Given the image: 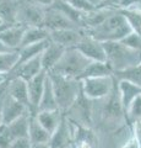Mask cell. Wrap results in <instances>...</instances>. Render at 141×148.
<instances>
[{
  "mask_svg": "<svg viewBox=\"0 0 141 148\" xmlns=\"http://www.w3.org/2000/svg\"><path fill=\"white\" fill-rule=\"evenodd\" d=\"M82 31L85 34L94 37L96 40L101 41V42H113V41H121L130 32H133V29L130 27L124 15L118 9L113 15L106 18L102 24L88 30L82 29Z\"/></svg>",
  "mask_w": 141,
  "mask_h": 148,
  "instance_id": "cell-1",
  "label": "cell"
},
{
  "mask_svg": "<svg viewBox=\"0 0 141 148\" xmlns=\"http://www.w3.org/2000/svg\"><path fill=\"white\" fill-rule=\"evenodd\" d=\"M48 75L52 80L59 109L63 112H66L82 91L81 80L74 77L63 75L54 72H48Z\"/></svg>",
  "mask_w": 141,
  "mask_h": 148,
  "instance_id": "cell-2",
  "label": "cell"
},
{
  "mask_svg": "<svg viewBox=\"0 0 141 148\" xmlns=\"http://www.w3.org/2000/svg\"><path fill=\"white\" fill-rule=\"evenodd\" d=\"M106 49V62L115 72L141 64V52L125 46L120 41L103 42Z\"/></svg>",
  "mask_w": 141,
  "mask_h": 148,
  "instance_id": "cell-3",
  "label": "cell"
},
{
  "mask_svg": "<svg viewBox=\"0 0 141 148\" xmlns=\"http://www.w3.org/2000/svg\"><path fill=\"white\" fill-rule=\"evenodd\" d=\"M91 62L92 61H90L76 47H70L65 49L60 61L57 63V66L51 72L67 77H74L79 79L80 75L84 73V71L87 68Z\"/></svg>",
  "mask_w": 141,
  "mask_h": 148,
  "instance_id": "cell-4",
  "label": "cell"
},
{
  "mask_svg": "<svg viewBox=\"0 0 141 148\" xmlns=\"http://www.w3.org/2000/svg\"><path fill=\"white\" fill-rule=\"evenodd\" d=\"M114 75L86 78L81 80L82 92L91 100H101L111 94L115 86Z\"/></svg>",
  "mask_w": 141,
  "mask_h": 148,
  "instance_id": "cell-5",
  "label": "cell"
},
{
  "mask_svg": "<svg viewBox=\"0 0 141 148\" xmlns=\"http://www.w3.org/2000/svg\"><path fill=\"white\" fill-rule=\"evenodd\" d=\"M92 100L88 99L82 91L79 95V98L71 105V108L66 111L65 116L71 120L72 122H76L81 126L88 127L92 123Z\"/></svg>",
  "mask_w": 141,
  "mask_h": 148,
  "instance_id": "cell-6",
  "label": "cell"
},
{
  "mask_svg": "<svg viewBox=\"0 0 141 148\" xmlns=\"http://www.w3.org/2000/svg\"><path fill=\"white\" fill-rule=\"evenodd\" d=\"M45 8L38 5L31 0H21L17 15V24L25 27L42 26L44 20Z\"/></svg>",
  "mask_w": 141,
  "mask_h": 148,
  "instance_id": "cell-7",
  "label": "cell"
},
{
  "mask_svg": "<svg viewBox=\"0 0 141 148\" xmlns=\"http://www.w3.org/2000/svg\"><path fill=\"white\" fill-rule=\"evenodd\" d=\"M84 32V31H82ZM75 47L80 51L84 56H86L90 61H98V62H106V49L104 45L101 41L96 40L94 37L90 36L87 34H82V37L77 42Z\"/></svg>",
  "mask_w": 141,
  "mask_h": 148,
  "instance_id": "cell-8",
  "label": "cell"
},
{
  "mask_svg": "<svg viewBox=\"0 0 141 148\" xmlns=\"http://www.w3.org/2000/svg\"><path fill=\"white\" fill-rule=\"evenodd\" d=\"M47 75L48 72L43 71L38 75H36L33 79L27 82L28 83V110L31 115H37L38 112V106L44 91Z\"/></svg>",
  "mask_w": 141,
  "mask_h": 148,
  "instance_id": "cell-9",
  "label": "cell"
},
{
  "mask_svg": "<svg viewBox=\"0 0 141 148\" xmlns=\"http://www.w3.org/2000/svg\"><path fill=\"white\" fill-rule=\"evenodd\" d=\"M43 27H45L48 31L54 30H61V29H80L76 24H74L70 18H67L64 14L55 10L53 8H47L44 14Z\"/></svg>",
  "mask_w": 141,
  "mask_h": 148,
  "instance_id": "cell-10",
  "label": "cell"
},
{
  "mask_svg": "<svg viewBox=\"0 0 141 148\" xmlns=\"http://www.w3.org/2000/svg\"><path fill=\"white\" fill-rule=\"evenodd\" d=\"M70 120L64 114V117H63L60 125L51 136V140H49L51 148H71L72 133L70 130Z\"/></svg>",
  "mask_w": 141,
  "mask_h": 148,
  "instance_id": "cell-11",
  "label": "cell"
},
{
  "mask_svg": "<svg viewBox=\"0 0 141 148\" xmlns=\"http://www.w3.org/2000/svg\"><path fill=\"white\" fill-rule=\"evenodd\" d=\"M28 112H30L28 106L15 100L9 94H6V96L4 98V101H3V121H4V123L9 125L12 121H15L16 119L24 116V115L28 114Z\"/></svg>",
  "mask_w": 141,
  "mask_h": 148,
  "instance_id": "cell-12",
  "label": "cell"
},
{
  "mask_svg": "<svg viewBox=\"0 0 141 148\" xmlns=\"http://www.w3.org/2000/svg\"><path fill=\"white\" fill-rule=\"evenodd\" d=\"M82 29H61L49 31V40L65 48L75 47L82 37Z\"/></svg>",
  "mask_w": 141,
  "mask_h": 148,
  "instance_id": "cell-13",
  "label": "cell"
},
{
  "mask_svg": "<svg viewBox=\"0 0 141 148\" xmlns=\"http://www.w3.org/2000/svg\"><path fill=\"white\" fill-rule=\"evenodd\" d=\"M27 27L20 24L5 26L0 30V40L12 51H19Z\"/></svg>",
  "mask_w": 141,
  "mask_h": 148,
  "instance_id": "cell-14",
  "label": "cell"
},
{
  "mask_svg": "<svg viewBox=\"0 0 141 148\" xmlns=\"http://www.w3.org/2000/svg\"><path fill=\"white\" fill-rule=\"evenodd\" d=\"M43 71L44 69L42 66V61H40V56H38V57L32 58L30 61L25 62L24 64H21L19 68H16L12 73L9 74L7 78L20 77L22 79H25L26 82H30L31 79H33L36 75H38Z\"/></svg>",
  "mask_w": 141,
  "mask_h": 148,
  "instance_id": "cell-15",
  "label": "cell"
},
{
  "mask_svg": "<svg viewBox=\"0 0 141 148\" xmlns=\"http://www.w3.org/2000/svg\"><path fill=\"white\" fill-rule=\"evenodd\" d=\"M65 49L66 48L63 46L49 41L48 46L43 51V53L40 54V61H42V66L45 72H51L57 66V63L60 61V58L64 54Z\"/></svg>",
  "mask_w": 141,
  "mask_h": 148,
  "instance_id": "cell-16",
  "label": "cell"
},
{
  "mask_svg": "<svg viewBox=\"0 0 141 148\" xmlns=\"http://www.w3.org/2000/svg\"><path fill=\"white\" fill-rule=\"evenodd\" d=\"M49 8H53V9H55V10L60 11L61 14H64L67 18H70L80 29L82 27L86 11H82V10H80V9L75 8L74 5H71V4L65 1V0H54V3Z\"/></svg>",
  "mask_w": 141,
  "mask_h": 148,
  "instance_id": "cell-17",
  "label": "cell"
},
{
  "mask_svg": "<svg viewBox=\"0 0 141 148\" xmlns=\"http://www.w3.org/2000/svg\"><path fill=\"white\" fill-rule=\"evenodd\" d=\"M20 1L21 0H0V20L3 27L17 24Z\"/></svg>",
  "mask_w": 141,
  "mask_h": 148,
  "instance_id": "cell-18",
  "label": "cell"
},
{
  "mask_svg": "<svg viewBox=\"0 0 141 148\" xmlns=\"http://www.w3.org/2000/svg\"><path fill=\"white\" fill-rule=\"evenodd\" d=\"M7 94L15 100L28 106V83L20 77L9 78Z\"/></svg>",
  "mask_w": 141,
  "mask_h": 148,
  "instance_id": "cell-19",
  "label": "cell"
},
{
  "mask_svg": "<svg viewBox=\"0 0 141 148\" xmlns=\"http://www.w3.org/2000/svg\"><path fill=\"white\" fill-rule=\"evenodd\" d=\"M117 84H118V90H119V94H120L121 105L126 114V111H128L130 104L133 103V100L138 95L141 94V88L129 80H125V79L117 80Z\"/></svg>",
  "mask_w": 141,
  "mask_h": 148,
  "instance_id": "cell-20",
  "label": "cell"
},
{
  "mask_svg": "<svg viewBox=\"0 0 141 148\" xmlns=\"http://www.w3.org/2000/svg\"><path fill=\"white\" fill-rule=\"evenodd\" d=\"M36 117H37L38 122L52 135L60 125L63 117H64V112L59 109L51 111H38Z\"/></svg>",
  "mask_w": 141,
  "mask_h": 148,
  "instance_id": "cell-21",
  "label": "cell"
},
{
  "mask_svg": "<svg viewBox=\"0 0 141 148\" xmlns=\"http://www.w3.org/2000/svg\"><path fill=\"white\" fill-rule=\"evenodd\" d=\"M49 41L51 40H45V41H42V42H38V43H33V45H28V46H25V47H21L19 49V61H17V64H16V67L13 68V71H15L16 68H19L21 64H24L25 62L42 54L43 51L45 49V47L48 46Z\"/></svg>",
  "mask_w": 141,
  "mask_h": 148,
  "instance_id": "cell-22",
  "label": "cell"
},
{
  "mask_svg": "<svg viewBox=\"0 0 141 148\" xmlns=\"http://www.w3.org/2000/svg\"><path fill=\"white\" fill-rule=\"evenodd\" d=\"M58 109H59V106H58L57 96H55V92H54L52 80H51V78H49V75H47L44 91H43V95L39 101L38 111H51V110H58Z\"/></svg>",
  "mask_w": 141,
  "mask_h": 148,
  "instance_id": "cell-23",
  "label": "cell"
},
{
  "mask_svg": "<svg viewBox=\"0 0 141 148\" xmlns=\"http://www.w3.org/2000/svg\"><path fill=\"white\" fill-rule=\"evenodd\" d=\"M51 133L45 130L42 125L38 122L36 115H31L30 117V130H28V138L32 143H49Z\"/></svg>",
  "mask_w": 141,
  "mask_h": 148,
  "instance_id": "cell-24",
  "label": "cell"
},
{
  "mask_svg": "<svg viewBox=\"0 0 141 148\" xmlns=\"http://www.w3.org/2000/svg\"><path fill=\"white\" fill-rule=\"evenodd\" d=\"M107 75H114V71L107 62H98L92 61L87 68L84 71V73L80 75L79 79L82 80L86 78H94V77H107Z\"/></svg>",
  "mask_w": 141,
  "mask_h": 148,
  "instance_id": "cell-25",
  "label": "cell"
},
{
  "mask_svg": "<svg viewBox=\"0 0 141 148\" xmlns=\"http://www.w3.org/2000/svg\"><path fill=\"white\" fill-rule=\"evenodd\" d=\"M45 40H49V31L45 29V27L31 26V27H27L26 31H25L21 47H25V46H28V45H33V43H38V42H42V41H45Z\"/></svg>",
  "mask_w": 141,
  "mask_h": 148,
  "instance_id": "cell-26",
  "label": "cell"
},
{
  "mask_svg": "<svg viewBox=\"0 0 141 148\" xmlns=\"http://www.w3.org/2000/svg\"><path fill=\"white\" fill-rule=\"evenodd\" d=\"M30 117L31 114H26L24 116L16 119L15 121L7 125L9 132L12 137V140L15 138H22V137H28V130H30Z\"/></svg>",
  "mask_w": 141,
  "mask_h": 148,
  "instance_id": "cell-27",
  "label": "cell"
},
{
  "mask_svg": "<svg viewBox=\"0 0 141 148\" xmlns=\"http://www.w3.org/2000/svg\"><path fill=\"white\" fill-rule=\"evenodd\" d=\"M119 11L124 15L126 21L129 22L130 27L133 29V31L141 35V3L135 6L126 8V9L119 8Z\"/></svg>",
  "mask_w": 141,
  "mask_h": 148,
  "instance_id": "cell-28",
  "label": "cell"
},
{
  "mask_svg": "<svg viewBox=\"0 0 141 148\" xmlns=\"http://www.w3.org/2000/svg\"><path fill=\"white\" fill-rule=\"evenodd\" d=\"M17 61H19V51L0 53V73L9 75L16 67Z\"/></svg>",
  "mask_w": 141,
  "mask_h": 148,
  "instance_id": "cell-29",
  "label": "cell"
},
{
  "mask_svg": "<svg viewBox=\"0 0 141 148\" xmlns=\"http://www.w3.org/2000/svg\"><path fill=\"white\" fill-rule=\"evenodd\" d=\"M114 78L117 80H120V79L129 80L141 88V64L124 69V71H120V72H115Z\"/></svg>",
  "mask_w": 141,
  "mask_h": 148,
  "instance_id": "cell-30",
  "label": "cell"
},
{
  "mask_svg": "<svg viewBox=\"0 0 141 148\" xmlns=\"http://www.w3.org/2000/svg\"><path fill=\"white\" fill-rule=\"evenodd\" d=\"M125 116L129 123L131 125L136 121H141V94L133 100V103L130 104L128 111H126Z\"/></svg>",
  "mask_w": 141,
  "mask_h": 148,
  "instance_id": "cell-31",
  "label": "cell"
},
{
  "mask_svg": "<svg viewBox=\"0 0 141 148\" xmlns=\"http://www.w3.org/2000/svg\"><path fill=\"white\" fill-rule=\"evenodd\" d=\"M120 42H123L125 46H128V47L133 48L135 51H140L141 52V35H139L138 32H130V34L124 37Z\"/></svg>",
  "mask_w": 141,
  "mask_h": 148,
  "instance_id": "cell-32",
  "label": "cell"
},
{
  "mask_svg": "<svg viewBox=\"0 0 141 148\" xmlns=\"http://www.w3.org/2000/svg\"><path fill=\"white\" fill-rule=\"evenodd\" d=\"M12 137L9 132L7 125L3 123L0 126V148H9L12 142Z\"/></svg>",
  "mask_w": 141,
  "mask_h": 148,
  "instance_id": "cell-33",
  "label": "cell"
},
{
  "mask_svg": "<svg viewBox=\"0 0 141 148\" xmlns=\"http://www.w3.org/2000/svg\"><path fill=\"white\" fill-rule=\"evenodd\" d=\"M65 1H67L69 4H71V5H74L75 8L80 9V10H82V11H86V12L92 11L96 8H98L96 5H93L88 0H65Z\"/></svg>",
  "mask_w": 141,
  "mask_h": 148,
  "instance_id": "cell-34",
  "label": "cell"
},
{
  "mask_svg": "<svg viewBox=\"0 0 141 148\" xmlns=\"http://www.w3.org/2000/svg\"><path fill=\"white\" fill-rule=\"evenodd\" d=\"M9 148H32V142L30 141L28 137L15 138Z\"/></svg>",
  "mask_w": 141,
  "mask_h": 148,
  "instance_id": "cell-35",
  "label": "cell"
},
{
  "mask_svg": "<svg viewBox=\"0 0 141 148\" xmlns=\"http://www.w3.org/2000/svg\"><path fill=\"white\" fill-rule=\"evenodd\" d=\"M133 130H134V137L136 138L139 146L141 148V121H136L133 123Z\"/></svg>",
  "mask_w": 141,
  "mask_h": 148,
  "instance_id": "cell-36",
  "label": "cell"
},
{
  "mask_svg": "<svg viewBox=\"0 0 141 148\" xmlns=\"http://www.w3.org/2000/svg\"><path fill=\"white\" fill-rule=\"evenodd\" d=\"M118 1H119V8L126 9V8H131V6L138 5V4L141 3V0H118Z\"/></svg>",
  "mask_w": 141,
  "mask_h": 148,
  "instance_id": "cell-37",
  "label": "cell"
},
{
  "mask_svg": "<svg viewBox=\"0 0 141 148\" xmlns=\"http://www.w3.org/2000/svg\"><path fill=\"white\" fill-rule=\"evenodd\" d=\"M7 86H9V78L4 83L0 84V101L4 100V98L6 96V94H7Z\"/></svg>",
  "mask_w": 141,
  "mask_h": 148,
  "instance_id": "cell-38",
  "label": "cell"
},
{
  "mask_svg": "<svg viewBox=\"0 0 141 148\" xmlns=\"http://www.w3.org/2000/svg\"><path fill=\"white\" fill-rule=\"evenodd\" d=\"M102 6H111V8H119L118 0H98Z\"/></svg>",
  "mask_w": 141,
  "mask_h": 148,
  "instance_id": "cell-39",
  "label": "cell"
},
{
  "mask_svg": "<svg viewBox=\"0 0 141 148\" xmlns=\"http://www.w3.org/2000/svg\"><path fill=\"white\" fill-rule=\"evenodd\" d=\"M121 148H140V146H139V143H138V141H136V138L133 136L130 138V140L125 143L124 146H123Z\"/></svg>",
  "mask_w": 141,
  "mask_h": 148,
  "instance_id": "cell-40",
  "label": "cell"
},
{
  "mask_svg": "<svg viewBox=\"0 0 141 148\" xmlns=\"http://www.w3.org/2000/svg\"><path fill=\"white\" fill-rule=\"evenodd\" d=\"M31 1H33V3L38 4V5H40V6H43V8L47 9V8H49L54 3V0H31Z\"/></svg>",
  "mask_w": 141,
  "mask_h": 148,
  "instance_id": "cell-41",
  "label": "cell"
},
{
  "mask_svg": "<svg viewBox=\"0 0 141 148\" xmlns=\"http://www.w3.org/2000/svg\"><path fill=\"white\" fill-rule=\"evenodd\" d=\"M11 51H12L11 48H9L1 40H0V53H3V52H11Z\"/></svg>",
  "mask_w": 141,
  "mask_h": 148,
  "instance_id": "cell-42",
  "label": "cell"
},
{
  "mask_svg": "<svg viewBox=\"0 0 141 148\" xmlns=\"http://www.w3.org/2000/svg\"><path fill=\"white\" fill-rule=\"evenodd\" d=\"M32 148H51L49 143H32Z\"/></svg>",
  "mask_w": 141,
  "mask_h": 148,
  "instance_id": "cell-43",
  "label": "cell"
},
{
  "mask_svg": "<svg viewBox=\"0 0 141 148\" xmlns=\"http://www.w3.org/2000/svg\"><path fill=\"white\" fill-rule=\"evenodd\" d=\"M3 101L4 100L0 101V126L4 123V121H3Z\"/></svg>",
  "mask_w": 141,
  "mask_h": 148,
  "instance_id": "cell-44",
  "label": "cell"
},
{
  "mask_svg": "<svg viewBox=\"0 0 141 148\" xmlns=\"http://www.w3.org/2000/svg\"><path fill=\"white\" fill-rule=\"evenodd\" d=\"M7 79V75H5V74H1L0 73V84H1V83H4Z\"/></svg>",
  "mask_w": 141,
  "mask_h": 148,
  "instance_id": "cell-45",
  "label": "cell"
},
{
  "mask_svg": "<svg viewBox=\"0 0 141 148\" xmlns=\"http://www.w3.org/2000/svg\"><path fill=\"white\" fill-rule=\"evenodd\" d=\"M88 1H91V3L93 4V5H96V6H102V5H101V3H99L98 0H88Z\"/></svg>",
  "mask_w": 141,
  "mask_h": 148,
  "instance_id": "cell-46",
  "label": "cell"
}]
</instances>
